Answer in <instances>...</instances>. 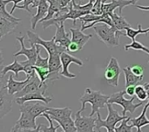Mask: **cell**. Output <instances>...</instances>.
Here are the masks:
<instances>
[{
    "label": "cell",
    "instance_id": "obj_18",
    "mask_svg": "<svg viewBox=\"0 0 149 132\" xmlns=\"http://www.w3.org/2000/svg\"><path fill=\"white\" fill-rule=\"evenodd\" d=\"M70 32L72 34V42L77 44L79 46L80 50H82L86 44L89 41V39L93 37L92 34L86 35L84 31H82L81 29L79 28H70Z\"/></svg>",
    "mask_w": 149,
    "mask_h": 132
},
{
    "label": "cell",
    "instance_id": "obj_21",
    "mask_svg": "<svg viewBox=\"0 0 149 132\" xmlns=\"http://www.w3.org/2000/svg\"><path fill=\"white\" fill-rule=\"evenodd\" d=\"M18 23L19 22L10 21L0 17V38H3L4 36L14 31Z\"/></svg>",
    "mask_w": 149,
    "mask_h": 132
},
{
    "label": "cell",
    "instance_id": "obj_49",
    "mask_svg": "<svg viewBox=\"0 0 149 132\" xmlns=\"http://www.w3.org/2000/svg\"><path fill=\"white\" fill-rule=\"evenodd\" d=\"M107 132H115V130H112V129H108V130H107ZM98 132H101V131H98Z\"/></svg>",
    "mask_w": 149,
    "mask_h": 132
},
{
    "label": "cell",
    "instance_id": "obj_14",
    "mask_svg": "<svg viewBox=\"0 0 149 132\" xmlns=\"http://www.w3.org/2000/svg\"><path fill=\"white\" fill-rule=\"evenodd\" d=\"M31 77H26L25 80H24V81H17L13 78V75L10 74L9 76L8 82L6 83L5 85H3V87L5 89H7L10 95L14 96L15 94H17V92L22 91L28 84V83L31 81Z\"/></svg>",
    "mask_w": 149,
    "mask_h": 132
},
{
    "label": "cell",
    "instance_id": "obj_16",
    "mask_svg": "<svg viewBox=\"0 0 149 132\" xmlns=\"http://www.w3.org/2000/svg\"><path fill=\"white\" fill-rule=\"evenodd\" d=\"M56 28H57V30H56V32H55V36L53 37L54 40H55V43L58 46H61V47H64V48L67 49V47L69 46V44L72 42V39L69 37L70 34L65 32L64 23H61V24L56 26Z\"/></svg>",
    "mask_w": 149,
    "mask_h": 132
},
{
    "label": "cell",
    "instance_id": "obj_26",
    "mask_svg": "<svg viewBox=\"0 0 149 132\" xmlns=\"http://www.w3.org/2000/svg\"><path fill=\"white\" fill-rule=\"evenodd\" d=\"M53 121L57 122L62 127L63 131L65 132H77L75 121L72 118V117L63 119H55Z\"/></svg>",
    "mask_w": 149,
    "mask_h": 132
},
{
    "label": "cell",
    "instance_id": "obj_23",
    "mask_svg": "<svg viewBox=\"0 0 149 132\" xmlns=\"http://www.w3.org/2000/svg\"><path fill=\"white\" fill-rule=\"evenodd\" d=\"M122 71L125 75V86L128 87L131 85H138V84L140 82H141L143 80V77H137L136 75H134L131 70L130 66L125 67L122 69Z\"/></svg>",
    "mask_w": 149,
    "mask_h": 132
},
{
    "label": "cell",
    "instance_id": "obj_8",
    "mask_svg": "<svg viewBox=\"0 0 149 132\" xmlns=\"http://www.w3.org/2000/svg\"><path fill=\"white\" fill-rule=\"evenodd\" d=\"M49 106L47 104L42 101H29L20 105V111H25L33 116L35 118L38 117H41L43 113L46 112L49 110Z\"/></svg>",
    "mask_w": 149,
    "mask_h": 132
},
{
    "label": "cell",
    "instance_id": "obj_25",
    "mask_svg": "<svg viewBox=\"0 0 149 132\" xmlns=\"http://www.w3.org/2000/svg\"><path fill=\"white\" fill-rule=\"evenodd\" d=\"M111 17H112V20H113V23L114 27L118 30L122 31V30H127V28H130L131 27V24L120 14H117V13L113 12L111 15Z\"/></svg>",
    "mask_w": 149,
    "mask_h": 132
},
{
    "label": "cell",
    "instance_id": "obj_35",
    "mask_svg": "<svg viewBox=\"0 0 149 132\" xmlns=\"http://www.w3.org/2000/svg\"><path fill=\"white\" fill-rule=\"evenodd\" d=\"M40 52H38V57H37V60L35 63V66L37 67H40V68H49V55L47 57L43 58L40 54Z\"/></svg>",
    "mask_w": 149,
    "mask_h": 132
},
{
    "label": "cell",
    "instance_id": "obj_6",
    "mask_svg": "<svg viewBox=\"0 0 149 132\" xmlns=\"http://www.w3.org/2000/svg\"><path fill=\"white\" fill-rule=\"evenodd\" d=\"M121 73V69L120 67L119 62L115 57H111L109 63L105 70L104 77L109 85L117 87L119 85V78Z\"/></svg>",
    "mask_w": 149,
    "mask_h": 132
},
{
    "label": "cell",
    "instance_id": "obj_19",
    "mask_svg": "<svg viewBox=\"0 0 149 132\" xmlns=\"http://www.w3.org/2000/svg\"><path fill=\"white\" fill-rule=\"evenodd\" d=\"M49 3L47 0L44 1L43 3H41L38 7H37V13L31 17V29L32 30H35L36 28V25L38 22L42 21L47 15L48 13V10H49Z\"/></svg>",
    "mask_w": 149,
    "mask_h": 132
},
{
    "label": "cell",
    "instance_id": "obj_33",
    "mask_svg": "<svg viewBox=\"0 0 149 132\" xmlns=\"http://www.w3.org/2000/svg\"><path fill=\"white\" fill-rule=\"evenodd\" d=\"M130 119H131V117H128L127 118H126L123 121H121L120 126H117L115 128V132H132L133 129L134 127L132 124L131 125L127 124V123L130 122Z\"/></svg>",
    "mask_w": 149,
    "mask_h": 132
},
{
    "label": "cell",
    "instance_id": "obj_13",
    "mask_svg": "<svg viewBox=\"0 0 149 132\" xmlns=\"http://www.w3.org/2000/svg\"><path fill=\"white\" fill-rule=\"evenodd\" d=\"M105 1L107 0H103V4H102L103 14H109L110 16L114 12V10L117 8H119V14L122 15V10L124 7L128 5H133L132 0H112L108 3H106Z\"/></svg>",
    "mask_w": 149,
    "mask_h": 132
},
{
    "label": "cell",
    "instance_id": "obj_15",
    "mask_svg": "<svg viewBox=\"0 0 149 132\" xmlns=\"http://www.w3.org/2000/svg\"><path fill=\"white\" fill-rule=\"evenodd\" d=\"M16 124L20 130H33L38 127L36 125V118L25 111H20V117L16 122Z\"/></svg>",
    "mask_w": 149,
    "mask_h": 132
},
{
    "label": "cell",
    "instance_id": "obj_27",
    "mask_svg": "<svg viewBox=\"0 0 149 132\" xmlns=\"http://www.w3.org/2000/svg\"><path fill=\"white\" fill-rule=\"evenodd\" d=\"M148 32L149 28L143 30L142 27H141V24H138V29H137V30H135V29H134V28H132V27L127 28V29L126 30V36H127V37L131 38L133 41H135L136 37H137L138 35H140V34H146V35H148Z\"/></svg>",
    "mask_w": 149,
    "mask_h": 132
},
{
    "label": "cell",
    "instance_id": "obj_44",
    "mask_svg": "<svg viewBox=\"0 0 149 132\" xmlns=\"http://www.w3.org/2000/svg\"><path fill=\"white\" fill-rule=\"evenodd\" d=\"M44 1H45V0H34V2H33V3H32V5H31V8H35V7H38L41 3H43Z\"/></svg>",
    "mask_w": 149,
    "mask_h": 132
},
{
    "label": "cell",
    "instance_id": "obj_30",
    "mask_svg": "<svg viewBox=\"0 0 149 132\" xmlns=\"http://www.w3.org/2000/svg\"><path fill=\"white\" fill-rule=\"evenodd\" d=\"M125 50L127 51L129 50H141L147 54L149 55V49L148 47H146L145 45H143L141 43L138 42V41H133L132 44H127L125 45Z\"/></svg>",
    "mask_w": 149,
    "mask_h": 132
},
{
    "label": "cell",
    "instance_id": "obj_10",
    "mask_svg": "<svg viewBox=\"0 0 149 132\" xmlns=\"http://www.w3.org/2000/svg\"><path fill=\"white\" fill-rule=\"evenodd\" d=\"M60 58H61V64H62V70H61V76L66 78H75L77 77V76L75 74H72L70 72L69 70V66L72 64H76L79 66L82 67L83 66V62L74 56H72L71 54L67 53V52H63L60 55Z\"/></svg>",
    "mask_w": 149,
    "mask_h": 132
},
{
    "label": "cell",
    "instance_id": "obj_3",
    "mask_svg": "<svg viewBox=\"0 0 149 132\" xmlns=\"http://www.w3.org/2000/svg\"><path fill=\"white\" fill-rule=\"evenodd\" d=\"M107 111H108V115L106 118V120H103L101 118L100 111L97 113V119H96V130L98 131H100L101 128H106L107 130L112 129L115 130L117 127V124L123 121L124 119L127 118L128 117L127 116H120L117 111H115L113 107V104H107Z\"/></svg>",
    "mask_w": 149,
    "mask_h": 132
},
{
    "label": "cell",
    "instance_id": "obj_11",
    "mask_svg": "<svg viewBox=\"0 0 149 132\" xmlns=\"http://www.w3.org/2000/svg\"><path fill=\"white\" fill-rule=\"evenodd\" d=\"M46 90H47V83H45L38 91H37L33 93L28 94L26 96L16 98V103L18 105H22L24 103L29 102V101H42V102L48 104L49 103L52 102V98L51 97H45V96Z\"/></svg>",
    "mask_w": 149,
    "mask_h": 132
},
{
    "label": "cell",
    "instance_id": "obj_47",
    "mask_svg": "<svg viewBox=\"0 0 149 132\" xmlns=\"http://www.w3.org/2000/svg\"><path fill=\"white\" fill-rule=\"evenodd\" d=\"M143 86H144V88L146 89V91H147V93H148V99L149 100V83H146V84H143Z\"/></svg>",
    "mask_w": 149,
    "mask_h": 132
},
{
    "label": "cell",
    "instance_id": "obj_20",
    "mask_svg": "<svg viewBox=\"0 0 149 132\" xmlns=\"http://www.w3.org/2000/svg\"><path fill=\"white\" fill-rule=\"evenodd\" d=\"M149 108V100L148 102L144 105V108L141 111V114L138 117H135V118H131L130 119V123L131 124L135 127L137 129V132H142L141 131V128L144 127V126H147L149 125V119L148 118V117L146 116L147 114V111H148V109Z\"/></svg>",
    "mask_w": 149,
    "mask_h": 132
},
{
    "label": "cell",
    "instance_id": "obj_24",
    "mask_svg": "<svg viewBox=\"0 0 149 132\" xmlns=\"http://www.w3.org/2000/svg\"><path fill=\"white\" fill-rule=\"evenodd\" d=\"M23 71L24 72V66L21 64L20 62H18L16 58L14 60L13 63H11L9 65L4 66L2 70H1V77H4V76L8 73V72H13L16 76V77H18V73Z\"/></svg>",
    "mask_w": 149,
    "mask_h": 132
},
{
    "label": "cell",
    "instance_id": "obj_9",
    "mask_svg": "<svg viewBox=\"0 0 149 132\" xmlns=\"http://www.w3.org/2000/svg\"><path fill=\"white\" fill-rule=\"evenodd\" d=\"M81 111H79L75 116V125L77 132H96V118L93 117H82Z\"/></svg>",
    "mask_w": 149,
    "mask_h": 132
},
{
    "label": "cell",
    "instance_id": "obj_38",
    "mask_svg": "<svg viewBox=\"0 0 149 132\" xmlns=\"http://www.w3.org/2000/svg\"><path fill=\"white\" fill-rule=\"evenodd\" d=\"M33 2H34V0H24V3H23L22 5H17V8H18V9H22V10H24L28 11L29 13L32 14L31 10L29 9V6H30V5H32Z\"/></svg>",
    "mask_w": 149,
    "mask_h": 132
},
{
    "label": "cell",
    "instance_id": "obj_42",
    "mask_svg": "<svg viewBox=\"0 0 149 132\" xmlns=\"http://www.w3.org/2000/svg\"><path fill=\"white\" fill-rule=\"evenodd\" d=\"M11 2H13V6H12V8H11V10H10V14H12L13 12H14V10L17 9V5H18V3H20V2H24V0H10Z\"/></svg>",
    "mask_w": 149,
    "mask_h": 132
},
{
    "label": "cell",
    "instance_id": "obj_37",
    "mask_svg": "<svg viewBox=\"0 0 149 132\" xmlns=\"http://www.w3.org/2000/svg\"><path fill=\"white\" fill-rule=\"evenodd\" d=\"M131 70L133 73L137 77H144V68L141 65H134L133 67H131Z\"/></svg>",
    "mask_w": 149,
    "mask_h": 132
},
{
    "label": "cell",
    "instance_id": "obj_50",
    "mask_svg": "<svg viewBox=\"0 0 149 132\" xmlns=\"http://www.w3.org/2000/svg\"><path fill=\"white\" fill-rule=\"evenodd\" d=\"M148 64H149V62H148Z\"/></svg>",
    "mask_w": 149,
    "mask_h": 132
},
{
    "label": "cell",
    "instance_id": "obj_46",
    "mask_svg": "<svg viewBox=\"0 0 149 132\" xmlns=\"http://www.w3.org/2000/svg\"><path fill=\"white\" fill-rule=\"evenodd\" d=\"M138 9L142 10H148L149 11V6H142V5H135Z\"/></svg>",
    "mask_w": 149,
    "mask_h": 132
},
{
    "label": "cell",
    "instance_id": "obj_43",
    "mask_svg": "<svg viewBox=\"0 0 149 132\" xmlns=\"http://www.w3.org/2000/svg\"><path fill=\"white\" fill-rule=\"evenodd\" d=\"M41 131V124L38 125L36 129L33 130H20V132H40Z\"/></svg>",
    "mask_w": 149,
    "mask_h": 132
},
{
    "label": "cell",
    "instance_id": "obj_2",
    "mask_svg": "<svg viewBox=\"0 0 149 132\" xmlns=\"http://www.w3.org/2000/svg\"><path fill=\"white\" fill-rule=\"evenodd\" d=\"M93 30L99 38L108 47H116L120 45V37L126 36V33L104 23L95 24Z\"/></svg>",
    "mask_w": 149,
    "mask_h": 132
},
{
    "label": "cell",
    "instance_id": "obj_34",
    "mask_svg": "<svg viewBox=\"0 0 149 132\" xmlns=\"http://www.w3.org/2000/svg\"><path fill=\"white\" fill-rule=\"evenodd\" d=\"M135 96L141 102H144L147 98H148L146 89L144 88L143 85H141V84L136 85V88H135Z\"/></svg>",
    "mask_w": 149,
    "mask_h": 132
},
{
    "label": "cell",
    "instance_id": "obj_22",
    "mask_svg": "<svg viewBox=\"0 0 149 132\" xmlns=\"http://www.w3.org/2000/svg\"><path fill=\"white\" fill-rule=\"evenodd\" d=\"M45 113L50 115L52 117V118L53 120H55V119H63V118L72 117V111L68 107H65V108H52V107H50L49 110Z\"/></svg>",
    "mask_w": 149,
    "mask_h": 132
},
{
    "label": "cell",
    "instance_id": "obj_29",
    "mask_svg": "<svg viewBox=\"0 0 149 132\" xmlns=\"http://www.w3.org/2000/svg\"><path fill=\"white\" fill-rule=\"evenodd\" d=\"M0 17H4L8 20L10 21H15V22H20L21 19L17 18L16 17H14L12 14H10V12L7 11L6 10V3L4 2V0H0Z\"/></svg>",
    "mask_w": 149,
    "mask_h": 132
},
{
    "label": "cell",
    "instance_id": "obj_31",
    "mask_svg": "<svg viewBox=\"0 0 149 132\" xmlns=\"http://www.w3.org/2000/svg\"><path fill=\"white\" fill-rule=\"evenodd\" d=\"M101 17H102V15L99 16V15L93 14V13L91 12V13H89V14H86V15H85V16L81 17L79 20L81 22V27H82V26L86 25V23H93V22H95V21H97V20L100 19Z\"/></svg>",
    "mask_w": 149,
    "mask_h": 132
},
{
    "label": "cell",
    "instance_id": "obj_1",
    "mask_svg": "<svg viewBox=\"0 0 149 132\" xmlns=\"http://www.w3.org/2000/svg\"><path fill=\"white\" fill-rule=\"evenodd\" d=\"M109 97L110 96L102 94L100 91H93L90 88H86L85 90V93L79 98L81 103V109L79 111L83 112L86 110V104H91L92 111L89 117H93L100 109H103L107 105Z\"/></svg>",
    "mask_w": 149,
    "mask_h": 132
},
{
    "label": "cell",
    "instance_id": "obj_41",
    "mask_svg": "<svg viewBox=\"0 0 149 132\" xmlns=\"http://www.w3.org/2000/svg\"><path fill=\"white\" fill-rule=\"evenodd\" d=\"M72 1H73V0H58V3L60 8L61 9H64V8L67 7Z\"/></svg>",
    "mask_w": 149,
    "mask_h": 132
},
{
    "label": "cell",
    "instance_id": "obj_32",
    "mask_svg": "<svg viewBox=\"0 0 149 132\" xmlns=\"http://www.w3.org/2000/svg\"><path fill=\"white\" fill-rule=\"evenodd\" d=\"M34 70L36 71L37 76L39 77V79L41 80V82L43 84L46 83L47 80V77L50 74V70L49 68H40V67H37L34 65Z\"/></svg>",
    "mask_w": 149,
    "mask_h": 132
},
{
    "label": "cell",
    "instance_id": "obj_36",
    "mask_svg": "<svg viewBox=\"0 0 149 132\" xmlns=\"http://www.w3.org/2000/svg\"><path fill=\"white\" fill-rule=\"evenodd\" d=\"M102 4H103V0H95L93 10H92V13L95 14V15H102L103 11H102Z\"/></svg>",
    "mask_w": 149,
    "mask_h": 132
},
{
    "label": "cell",
    "instance_id": "obj_17",
    "mask_svg": "<svg viewBox=\"0 0 149 132\" xmlns=\"http://www.w3.org/2000/svg\"><path fill=\"white\" fill-rule=\"evenodd\" d=\"M45 84H43L41 82V80L39 79V77L36 75L34 77H31V81L28 83V84L22 90L20 91L19 92H17V94L14 95V97L16 98L17 97H24V96H26L28 94H31V93H33L37 91H38Z\"/></svg>",
    "mask_w": 149,
    "mask_h": 132
},
{
    "label": "cell",
    "instance_id": "obj_4",
    "mask_svg": "<svg viewBox=\"0 0 149 132\" xmlns=\"http://www.w3.org/2000/svg\"><path fill=\"white\" fill-rule=\"evenodd\" d=\"M127 94L126 90L120 91L119 92H116L110 96L108 104H118L122 107V116H126L127 112H130L131 114H134L137 108L141 107L144 104V102H141L140 104H134V101L135 100L134 97H132L130 99H126L124 97V95Z\"/></svg>",
    "mask_w": 149,
    "mask_h": 132
},
{
    "label": "cell",
    "instance_id": "obj_28",
    "mask_svg": "<svg viewBox=\"0 0 149 132\" xmlns=\"http://www.w3.org/2000/svg\"><path fill=\"white\" fill-rule=\"evenodd\" d=\"M41 117H45V118L47 119V121L49 122V126L41 124V131H42V132H57V130L59 128L60 125H58V126H54V124H53V119L52 118V117H51L50 115H48L47 113L45 112V113L42 114Z\"/></svg>",
    "mask_w": 149,
    "mask_h": 132
},
{
    "label": "cell",
    "instance_id": "obj_40",
    "mask_svg": "<svg viewBox=\"0 0 149 132\" xmlns=\"http://www.w3.org/2000/svg\"><path fill=\"white\" fill-rule=\"evenodd\" d=\"M135 88H136L135 85H131V86L126 87L127 94L128 96H130V97H134V95H135Z\"/></svg>",
    "mask_w": 149,
    "mask_h": 132
},
{
    "label": "cell",
    "instance_id": "obj_5",
    "mask_svg": "<svg viewBox=\"0 0 149 132\" xmlns=\"http://www.w3.org/2000/svg\"><path fill=\"white\" fill-rule=\"evenodd\" d=\"M26 34L28 36V41H29L31 46L34 45V44L41 45L45 49L48 55H53V54L61 55L63 52H67V49L58 46L55 43L54 37H52L51 40H44V39L40 38V37L38 34H36L35 32H32L31 30H27Z\"/></svg>",
    "mask_w": 149,
    "mask_h": 132
},
{
    "label": "cell",
    "instance_id": "obj_12",
    "mask_svg": "<svg viewBox=\"0 0 149 132\" xmlns=\"http://www.w3.org/2000/svg\"><path fill=\"white\" fill-rule=\"evenodd\" d=\"M12 95H10L7 89L3 86L1 87L0 90V117L3 118L4 116L9 114L12 108Z\"/></svg>",
    "mask_w": 149,
    "mask_h": 132
},
{
    "label": "cell",
    "instance_id": "obj_7",
    "mask_svg": "<svg viewBox=\"0 0 149 132\" xmlns=\"http://www.w3.org/2000/svg\"><path fill=\"white\" fill-rule=\"evenodd\" d=\"M16 39L19 42L21 48H20V50L18 51H17L15 54H13V57L16 58L18 56L24 55L27 58L26 62H28V63L35 65L38 54V52H40V46L41 45L34 44V45H31V48H26L25 45H24V36H22V37H17Z\"/></svg>",
    "mask_w": 149,
    "mask_h": 132
},
{
    "label": "cell",
    "instance_id": "obj_48",
    "mask_svg": "<svg viewBox=\"0 0 149 132\" xmlns=\"http://www.w3.org/2000/svg\"><path fill=\"white\" fill-rule=\"evenodd\" d=\"M139 0H132V3H133V5H136V3L138 2Z\"/></svg>",
    "mask_w": 149,
    "mask_h": 132
},
{
    "label": "cell",
    "instance_id": "obj_45",
    "mask_svg": "<svg viewBox=\"0 0 149 132\" xmlns=\"http://www.w3.org/2000/svg\"><path fill=\"white\" fill-rule=\"evenodd\" d=\"M10 132H20V129H19V127H18L17 124H15V125L11 128V130H10Z\"/></svg>",
    "mask_w": 149,
    "mask_h": 132
},
{
    "label": "cell",
    "instance_id": "obj_39",
    "mask_svg": "<svg viewBox=\"0 0 149 132\" xmlns=\"http://www.w3.org/2000/svg\"><path fill=\"white\" fill-rule=\"evenodd\" d=\"M67 50H68L69 52H77V51H79V50H80L79 46L77 44L71 42V44H70L69 46L67 47Z\"/></svg>",
    "mask_w": 149,
    "mask_h": 132
}]
</instances>
